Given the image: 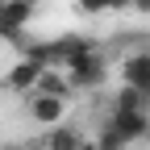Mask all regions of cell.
I'll list each match as a JSON object with an SVG mask.
<instances>
[{"instance_id":"cell-6","label":"cell","mask_w":150,"mask_h":150,"mask_svg":"<svg viewBox=\"0 0 150 150\" xmlns=\"http://www.w3.org/2000/svg\"><path fill=\"white\" fill-rule=\"evenodd\" d=\"M121 79L134 83V88H142L146 96H150V54H146V50H142V54H129V59L121 63Z\"/></svg>"},{"instance_id":"cell-8","label":"cell","mask_w":150,"mask_h":150,"mask_svg":"<svg viewBox=\"0 0 150 150\" xmlns=\"http://www.w3.org/2000/svg\"><path fill=\"white\" fill-rule=\"evenodd\" d=\"M134 8H142V13H150V0H129Z\"/></svg>"},{"instance_id":"cell-3","label":"cell","mask_w":150,"mask_h":150,"mask_svg":"<svg viewBox=\"0 0 150 150\" xmlns=\"http://www.w3.org/2000/svg\"><path fill=\"white\" fill-rule=\"evenodd\" d=\"M67 96H50V92H33L29 96V117L38 121V125H59V121H67Z\"/></svg>"},{"instance_id":"cell-7","label":"cell","mask_w":150,"mask_h":150,"mask_svg":"<svg viewBox=\"0 0 150 150\" xmlns=\"http://www.w3.org/2000/svg\"><path fill=\"white\" fill-rule=\"evenodd\" d=\"M125 146H129V142H125L121 134H112L108 125H104V134L96 138V150H125Z\"/></svg>"},{"instance_id":"cell-9","label":"cell","mask_w":150,"mask_h":150,"mask_svg":"<svg viewBox=\"0 0 150 150\" xmlns=\"http://www.w3.org/2000/svg\"><path fill=\"white\" fill-rule=\"evenodd\" d=\"M0 150H25V146H0Z\"/></svg>"},{"instance_id":"cell-2","label":"cell","mask_w":150,"mask_h":150,"mask_svg":"<svg viewBox=\"0 0 150 150\" xmlns=\"http://www.w3.org/2000/svg\"><path fill=\"white\" fill-rule=\"evenodd\" d=\"M108 129L121 134L129 146L134 142H150V112L146 108H112L108 112Z\"/></svg>"},{"instance_id":"cell-1","label":"cell","mask_w":150,"mask_h":150,"mask_svg":"<svg viewBox=\"0 0 150 150\" xmlns=\"http://www.w3.org/2000/svg\"><path fill=\"white\" fill-rule=\"evenodd\" d=\"M63 71L71 75V83H75V92H92V88H100L104 83V75H108V67H104V59L92 46H83V50H75L71 59L63 63Z\"/></svg>"},{"instance_id":"cell-5","label":"cell","mask_w":150,"mask_h":150,"mask_svg":"<svg viewBox=\"0 0 150 150\" xmlns=\"http://www.w3.org/2000/svg\"><path fill=\"white\" fill-rule=\"evenodd\" d=\"M42 71H46V59H42V54L17 59V63H13V71H8V88H13V92H38Z\"/></svg>"},{"instance_id":"cell-10","label":"cell","mask_w":150,"mask_h":150,"mask_svg":"<svg viewBox=\"0 0 150 150\" xmlns=\"http://www.w3.org/2000/svg\"><path fill=\"white\" fill-rule=\"evenodd\" d=\"M0 4H4V0H0Z\"/></svg>"},{"instance_id":"cell-4","label":"cell","mask_w":150,"mask_h":150,"mask_svg":"<svg viewBox=\"0 0 150 150\" xmlns=\"http://www.w3.org/2000/svg\"><path fill=\"white\" fill-rule=\"evenodd\" d=\"M38 150H88V138H83L75 125L59 121V125H46V129H42Z\"/></svg>"}]
</instances>
